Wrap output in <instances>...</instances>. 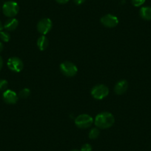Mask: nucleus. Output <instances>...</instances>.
<instances>
[{"label":"nucleus","instance_id":"1","mask_svg":"<svg viewBox=\"0 0 151 151\" xmlns=\"http://www.w3.org/2000/svg\"><path fill=\"white\" fill-rule=\"evenodd\" d=\"M115 119L112 113L109 112H102L96 116L95 124L100 129H107L113 126Z\"/></svg>","mask_w":151,"mask_h":151},{"label":"nucleus","instance_id":"2","mask_svg":"<svg viewBox=\"0 0 151 151\" xmlns=\"http://www.w3.org/2000/svg\"><path fill=\"white\" fill-rule=\"evenodd\" d=\"M19 7L14 1H7L2 5V12L4 15L9 18H14L18 14Z\"/></svg>","mask_w":151,"mask_h":151},{"label":"nucleus","instance_id":"3","mask_svg":"<svg viewBox=\"0 0 151 151\" xmlns=\"http://www.w3.org/2000/svg\"><path fill=\"white\" fill-rule=\"evenodd\" d=\"M93 123V119L92 117L88 114H82L78 116L75 119V124L79 128L86 129L91 127Z\"/></svg>","mask_w":151,"mask_h":151},{"label":"nucleus","instance_id":"4","mask_svg":"<svg viewBox=\"0 0 151 151\" xmlns=\"http://www.w3.org/2000/svg\"><path fill=\"white\" fill-rule=\"evenodd\" d=\"M60 70L62 73L68 77H73L76 75L78 72L77 67L70 62H62L60 65Z\"/></svg>","mask_w":151,"mask_h":151},{"label":"nucleus","instance_id":"5","mask_svg":"<svg viewBox=\"0 0 151 151\" xmlns=\"http://www.w3.org/2000/svg\"><path fill=\"white\" fill-rule=\"evenodd\" d=\"M109 93V89L104 85H98L94 87L91 91V95L94 99L101 100L105 98Z\"/></svg>","mask_w":151,"mask_h":151},{"label":"nucleus","instance_id":"6","mask_svg":"<svg viewBox=\"0 0 151 151\" xmlns=\"http://www.w3.org/2000/svg\"><path fill=\"white\" fill-rule=\"evenodd\" d=\"M52 26H53V24H52L51 20L49 18H44L38 22L37 30L41 34L45 35L50 32Z\"/></svg>","mask_w":151,"mask_h":151},{"label":"nucleus","instance_id":"7","mask_svg":"<svg viewBox=\"0 0 151 151\" xmlns=\"http://www.w3.org/2000/svg\"><path fill=\"white\" fill-rule=\"evenodd\" d=\"M7 65L11 70L16 73H19L20 71H22V70L23 69V67H24L22 61L18 57L10 58L7 62Z\"/></svg>","mask_w":151,"mask_h":151},{"label":"nucleus","instance_id":"8","mask_svg":"<svg viewBox=\"0 0 151 151\" xmlns=\"http://www.w3.org/2000/svg\"><path fill=\"white\" fill-rule=\"evenodd\" d=\"M101 22L107 27H114L119 24V19L113 14H107L101 17Z\"/></svg>","mask_w":151,"mask_h":151},{"label":"nucleus","instance_id":"9","mask_svg":"<svg viewBox=\"0 0 151 151\" xmlns=\"http://www.w3.org/2000/svg\"><path fill=\"white\" fill-rule=\"evenodd\" d=\"M2 97H3L4 101L9 104H14L18 101L17 94L14 91H11V90H6L4 92Z\"/></svg>","mask_w":151,"mask_h":151},{"label":"nucleus","instance_id":"10","mask_svg":"<svg viewBox=\"0 0 151 151\" xmlns=\"http://www.w3.org/2000/svg\"><path fill=\"white\" fill-rule=\"evenodd\" d=\"M127 88H128V83L127 81L121 80L115 85L114 91L117 95H122L127 91Z\"/></svg>","mask_w":151,"mask_h":151},{"label":"nucleus","instance_id":"11","mask_svg":"<svg viewBox=\"0 0 151 151\" xmlns=\"http://www.w3.org/2000/svg\"><path fill=\"white\" fill-rule=\"evenodd\" d=\"M19 25V22L15 18H10L9 19L5 22L3 27L8 31H13L16 30Z\"/></svg>","mask_w":151,"mask_h":151},{"label":"nucleus","instance_id":"12","mask_svg":"<svg viewBox=\"0 0 151 151\" xmlns=\"http://www.w3.org/2000/svg\"><path fill=\"white\" fill-rule=\"evenodd\" d=\"M139 15L141 18L143 19L146 21H150L151 20V7L145 6L141 8L139 11Z\"/></svg>","mask_w":151,"mask_h":151},{"label":"nucleus","instance_id":"13","mask_svg":"<svg viewBox=\"0 0 151 151\" xmlns=\"http://www.w3.org/2000/svg\"><path fill=\"white\" fill-rule=\"evenodd\" d=\"M48 40H47V38L46 37L45 35L40 36L37 40V46L38 48L40 49V50H45L48 46Z\"/></svg>","mask_w":151,"mask_h":151},{"label":"nucleus","instance_id":"14","mask_svg":"<svg viewBox=\"0 0 151 151\" xmlns=\"http://www.w3.org/2000/svg\"><path fill=\"white\" fill-rule=\"evenodd\" d=\"M99 130L98 128H93L91 129V131L89 132V138L91 139H96L99 136Z\"/></svg>","mask_w":151,"mask_h":151},{"label":"nucleus","instance_id":"15","mask_svg":"<svg viewBox=\"0 0 151 151\" xmlns=\"http://www.w3.org/2000/svg\"><path fill=\"white\" fill-rule=\"evenodd\" d=\"M0 40H2V42H8L11 40V35L7 31H2V30L0 32Z\"/></svg>","mask_w":151,"mask_h":151},{"label":"nucleus","instance_id":"16","mask_svg":"<svg viewBox=\"0 0 151 151\" xmlns=\"http://www.w3.org/2000/svg\"><path fill=\"white\" fill-rule=\"evenodd\" d=\"M30 89H28V88H24V89H22L21 91H20L19 93V97H21V98L26 99L30 96Z\"/></svg>","mask_w":151,"mask_h":151},{"label":"nucleus","instance_id":"17","mask_svg":"<svg viewBox=\"0 0 151 151\" xmlns=\"http://www.w3.org/2000/svg\"><path fill=\"white\" fill-rule=\"evenodd\" d=\"M8 82L5 79H0V91H5L8 88Z\"/></svg>","mask_w":151,"mask_h":151},{"label":"nucleus","instance_id":"18","mask_svg":"<svg viewBox=\"0 0 151 151\" xmlns=\"http://www.w3.org/2000/svg\"><path fill=\"white\" fill-rule=\"evenodd\" d=\"M146 0H131V2L133 6L135 7H140L145 2Z\"/></svg>","mask_w":151,"mask_h":151},{"label":"nucleus","instance_id":"19","mask_svg":"<svg viewBox=\"0 0 151 151\" xmlns=\"http://www.w3.org/2000/svg\"><path fill=\"white\" fill-rule=\"evenodd\" d=\"M93 148L90 144H85L82 147L80 150L81 151H92Z\"/></svg>","mask_w":151,"mask_h":151},{"label":"nucleus","instance_id":"20","mask_svg":"<svg viewBox=\"0 0 151 151\" xmlns=\"http://www.w3.org/2000/svg\"><path fill=\"white\" fill-rule=\"evenodd\" d=\"M85 0H73L74 3L77 5H82V4H83L84 2H85Z\"/></svg>","mask_w":151,"mask_h":151},{"label":"nucleus","instance_id":"21","mask_svg":"<svg viewBox=\"0 0 151 151\" xmlns=\"http://www.w3.org/2000/svg\"><path fill=\"white\" fill-rule=\"evenodd\" d=\"M56 1L59 4H66L69 0H56Z\"/></svg>","mask_w":151,"mask_h":151},{"label":"nucleus","instance_id":"22","mask_svg":"<svg viewBox=\"0 0 151 151\" xmlns=\"http://www.w3.org/2000/svg\"><path fill=\"white\" fill-rule=\"evenodd\" d=\"M2 67H3V59H2V56H0V70H2Z\"/></svg>","mask_w":151,"mask_h":151},{"label":"nucleus","instance_id":"23","mask_svg":"<svg viewBox=\"0 0 151 151\" xmlns=\"http://www.w3.org/2000/svg\"><path fill=\"white\" fill-rule=\"evenodd\" d=\"M3 48H4V46H3V44H2L1 42H0V53L3 50Z\"/></svg>","mask_w":151,"mask_h":151},{"label":"nucleus","instance_id":"24","mask_svg":"<svg viewBox=\"0 0 151 151\" xmlns=\"http://www.w3.org/2000/svg\"><path fill=\"white\" fill-rule=\"evenodd\" d=\"M2 29H3V25H2V22H1V21H0V32L2 31Z\"/></svg>","mask_w":151,"mask_h":151},{"label":"nucleus","instance_id":"25","mask_svg":"<svg viewBox=\"0 0 151 151\" xmlns=\"http://www.w3.org/2000/svg\"><path fill=\"white\" fill-rule=\"evenodd\" d=\"M70 151H81V150H79L75 149V150H70Z\"/></svg>","mask_w":151,"mask_h":151},{"label":"nucleus","instance_id":"26","mask_svg":"<svg viewBox=\"0 0 151 151\" xmlns=\"http://www.w3.org/2000/svg\"><path fill=\"white\" fill-rule=\"evenodd\" d=\"M0 11H1V6H0Z\"/></svg>","mask_w":151,"mask_h":151}]
</instances>
